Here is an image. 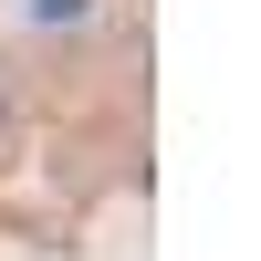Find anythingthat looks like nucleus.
Listing matches in <instances>:
<instances>
[{"label":"nucleus","instance_id":"obj_1","mask_svg":"<svg viewBox=\"0 0 261 261\" xmlns=\"http://www.w3.org/2000/svg\"><path fill=\"white\" fill-rule=\"evenodd\" d=\"M0 136H11V94H0Z\"/></svg>","mask_w":261,"mask_h":261},{"label":"nucleus","instance_id":"obj_2","mask_svg":"<svg viewBox=\"0 0 261 261\" xmlns=\"http://www.w3.org/2000/svg\"><path fill=\"white\" fill-rule=\"evenodd\" d=\"M42 11H53V21H63V11H73V0H42Z\"/></svg>","mask_w":261,"mask_h":261}]
</instances>
